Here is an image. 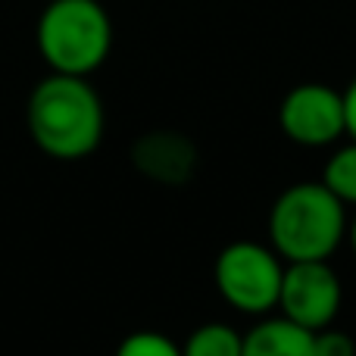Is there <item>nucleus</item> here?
Listing matches in <instances>:
<instances>
[{
	"mask_svg": "<svg viewBox=\"0 0 356 356\" xmlns=\"http://www.w3.org/2000/svg\"><path fill=\"white\" fill-rule=\"evenodd\" d=\"M116 356H181V347L163 332H135L116 347Z\"/></svg>",
	"mask_w": 356,
	"mask_h": 356,
	"instance_id": "nucleus-11",
	"label": "nucleus"
},
{
	"mask_svg": "<svg viewBox=\"0 0 356 356\" xmlns=\"http://www.w3.org/2000/svg\"><path fill=\"white\" fill-rule=\"evenodd\" d=\"M278 125L284 138L300 147H328L341 141L347 135L344 91H334L319 81L291 88L278 106Z\"/></svg>",
	"mask_w": 356,
	"mask_h": 356,
	"instance_id": "nucleus-6",
	"label": "nucleus"
},
{
	"mask_svg": "<svg viewBox=\"0 0 356 356\" xmlns=\"http://www.w3.org/2000/svg\"><path fill=\"white\" fill-rule=\"evenodd\" d=\"M50 72L88 79L113 50V22L100 0H47L35 29Z\"/></svg>",
	"mask_w": 356,
	"mask_h": 356,
	"instance_id": "nucleus-3",
	"label": "nucleus"
},
{
	"mask_svg": "<svg viewBox=\"0 0 356 356\" xmlns=\"http://www.w3.org/2000/svg\"><path fill=\"white\" fill-rule=\"evenodd\" d=\"M344 106H347V135H350V141H356V79L344 91Z\"/></svg>",
	"mask_w": 356,
	"mask_h": 356,
	"instance_id": "nucleus-13",
	"label": "nucleus"
},
{
	"mask_svg": "<svg viewBox=\"0 0 356 356\" xmlns=\"http://www.w3.org/2000/svg\"><path fill=\"white\" fill-rule=\"evenodd\" d=\"M313 356H356V344L341 328H322L313 332Z\"/></svg>",
	"mask_w": 356,
	"mask_h": 356,
	"instance_id": "nucleus-12",
	"label": "nucleus"
},
{
	"mask_svg": "<svg viewBox=\"0 0 356 356\" xmlns=\"http://www.w3.org/2000/svg\"><path fill=\"white\" fill-rule=\"evenodd\" d=\"M213 282L219 297L244 316H269L278 309L284 282V259L269 244L234 241L222 247L213 266Z\"/></svg>",
	"mask_w": 356,
	"mask_h": 356,
	"instance_id": "nucleus-4",
	"label": "nucleus"
},
{
	"mask_svg": "<svg viewBox=\"0 0 356 356\" xmlns=\"http://www.w3.org/2000/svg\"><path fill=\"white\" fill-rule=\"evenodd\" d=\"M319 181L325 184L344 207H356V141L344 144V147H338L328 156Z\"/></svg>",
	"mask_w": 356,
	"mask_h": 356,
	"instance_id": "nucleus-10",
	"label": "nucleus"
},
{
	"mask_svg": "<svg viewBox=\"0 0 356 356\" xmlns=\"http://www.w3.org/2000/svg\"><path fill=\"white\" fill-rule=\"evenodd\" d=\"M25 125L31 141L50 160H85L104 141L106 116L88 79L50 72L35 85L25 104Z\"/></svg>",
	"mask_w": 356,
	"mask_h": 356,
	"instance_id": "nucleus-1",
	"label": "nucleus"
},
{
	"mask_svg": "<svg viewBox=\"0 0 356 356\" xmlns=\"http://www.w3.org/2000/svg\"><path fill=\"white\" fill-rule=\"evenodd\" d=\"M131 163L144 178L166 188L188 184L197 169V147L188 135L169 129L147 131L131 147Z\"/></svg>",
	"mask_w": 356,
	"mask_h": 356,
	"instance_id": "nucleus-7",
	"label": "nucleus"
},
{
	"mask_svg": "<svg viewBox=\"0 0 356 356\" xmlns=\"http://www.w3.org/2000/svg\"><path fill=\"white\" fill-rule=\"evenodd\" d=\"M244 334L234 332L225 322H207L194 328L181 344V356H241Z\"/></svg>",
	"mask_w": 356,
	"mask_h": 356,
	"instance_id": "nucleus-9",
	"label": "nucleus"
},
{
	"mask_svg": "<svg viewBox=\"0 0 356 356\" xmlns=\"http://www.w3.org/2000/svg\"><path fill=\"white\" fill-rule=\"evenodd\" d=\"M347 207L322 181H297L275 197L266 222L269 247L284 263L328 259L347 238Z\"/></svg>",
	"mask_w": 356,
	"mask_h": 356,
	"instance_id": "nucleus-2",
	"label": "nucleus"
},
{
	"mask_svg": "<svg viewBox=\"0 0 356 356\" xmlns=\"http://www.w3.org/2000/svg\"><path fill=\"white\" fill-rule=\"evenodd\" d=\"M241 356H313V332L284 316H263L250 332H244Z\"/></svg>",
	"mask_w": 356,
	"mask_h": 356,
	"instance_id": "nucleus-8",
	"label": "nucleus"
},
{
	"mask_svg": "<svg viewBox=\"0 0 356 356\" xmlns=\"http://www.w3.org/2000/svg\"><path fill=\"white\" fill-rule=\"evenodd\" d=\"M347 238H350V244H353V253H356V216H353L350 228H347Z\"/></svg>",
	"mask_w": 356,
	"mask_h": 356,
	"instance_id": "nucleus-14",
	"label": "nucleus"
},
{
	"mask_svg": "<svg viewBox=\"0 0 356 356\" xmlns=\"http://www.w3.org/2000/svg\"><path fill=\"white\" fill-rule=\"evenodd\" d=\"M341 278L328 266V259H309V263H284V282L278 294V309L284 319L307 332H322L341 313Z\"/></svg>",
	"mask_w": 356,
	"mask_h": 356,
	"instance_id": "nucleus-5",
	"label": "nucleus"
}]
</instances>
